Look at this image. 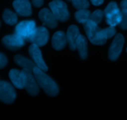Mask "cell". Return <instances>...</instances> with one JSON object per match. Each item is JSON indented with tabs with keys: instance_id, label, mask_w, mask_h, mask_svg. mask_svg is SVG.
<instances>
[{
	"instance_id": "obj_4",
	"label": "cell",
	"mask_w": 127,
	"mask_h": 120,
	"mask_svg": "<svg viewBox=\"0 0 127 120\" xmlns=\"http://www.w3.org/2000/svg\"><path fill=\"white\" fill-rule=\"evenodd\" d=\"M35 22L24 20L19 22L15 28V33L22 37L25 41L31 42L36 30Z\"/></svg>"
},
{
	"instance_id": "obj_20",
	"label": "cell",
	"mask_w": 127,
	"mask_h": 120,
	"mask_svg": "<svg viewBox=\"0 0 127 120\" xmlns=\"http://www.w3.org/2000/svg\"><path fill=\"white\" fill-rule=\"evenodd\" d=\"M91 13L88 9H80L78 10L75 13L74 17L76 20L79 23L84 24L89 20H90V17Z\"/></svg>"
},
{
	"instance_id": "obj_17",
	"label": "cell",
	"mask_w": 127,
	"mask_h": 120,
	"mask_svg": "<svg viewBox=\"0 0 127 120\" xmlns=\"http://www.w3.org/2000/svg\"><path fill=\"white\" fill-rule=\"evenodd\" d=\"M9 77L12 85L16 88L22 89H24L23 81H22V72L16 69H12L9 73Z\"/></svg>"
},
{
	"instance_id": "obj_12",
	"label": "cell",
	"mask_w": 127,
	"mask_h": 120,
	"mask_svg": "<svg viewBox=\"0 0 127 120\" xmlns=\"http://www.w3.org/2000/svg\"><path fill=\"white\" fill-rule=\"evenodd\" d=\"M48 38L49 33L45 27H37L31 43H32V44H36L38 47H42L47 44Z\"/></svg>"
},
{
	"instance_id": "obj_2",
	"label": "cell",
	"mask_w": 127,
	"mask_h": 120,
	"mask_svg": "<svg viewBox=\"0 0 127 120\" xmlns=\"http://www.w3.org/2000/svg\"><path fill=\"white\" fill-rule=\"evenodd\" d=\"M83 25L87 36L92 44L101 46L106 43L107 39L104 35L103 29H101L98 24L89 20Z\"/></svg>"
},
{
	"instance_id": "obj_9",
	"label": "cell",
	"mask_w": 127,
	"mask_h": 120,
	"mask_svg": "<svg viewBox=\"0 0 127 120\" xmlns=\"http://www.w3.org/2000/svg\"><path fill=\"white\" fill-rule=\"evenodd\" d=\"M124 42L125 39L122 34L119 33L115 36L109 50V58L110 60H117L122 51Z\"/></svg>"
},
{
	"instance_id": "obj_3",
	"label": "cell",
	"mask_w": 127,
	"mask_h": 120,
	"mask_svg": "<svg viewBox=\"0 0 127 120\" xmlns=\"http://www.w3.org/2000/svg\"><path fill=\"white\" fill-rule=\"evenodd\" d=\"M22 72L24 88L32 97L37 96L40 92L39 86L32 71L27 69H23Z\"/></svg>"
},
{
	"instance_id": "obj_15",
	"label": "cell",
	"mask_w": 127,
	"mask_h": 120,
	"mask_svg": "<svg viewBox=\"0 0 127 120\" xmlns=\"http://www.w3.org/2000/svg\"><path fill=\"white\" fill-rule=\"evenodd\" d=\"M66 34L62 31H58L55 33L52 39V44L53 49L57 51L62 50L66 45Z\"/></svg>"
},
{
	"instance_id": "obj_24",
	"label": "cell",
	"mask_w": 127,
	"mask_h": 120,
	"mask_svg": "<svg viewBox=\"0 0 127 120\" xmlns=\"http://www.w3.org/2000/svg\"><path fill=\"white\" fill-rule=\"evenodd\" d=\"M103 32H104V34L105 35V36L108 39L109 38H111L112 37H113L115 35V33H116V30L114 28V27L110 26L108 28L103 29Z\"/></svg>"
},
{
	"instance_id": "obj_18",
	"label": "cell",
	"mask_w": 127,
	"mask_h": 120,
	"mask_svg": "<svg viewBox=\"0 0 127 120\" xmlns=\"http://www.w3.org/2000/svg\"><path fill=\"white\" fill-rule=\"evenodd\" d=\"M14 62L18 66L21 67L23 69H27L32 72L36 67L34 62L21 55H16L14 57Z\"/></svg>"
},
{
	"instance_id": "obj_22",
	"label": "cell",
	"mask_w": 127,
	"mask_h": 120,
	"mask_svg": "<svg viewBox=\"0 0 127 120\" xmlns=\"http://www.w3.org/2000/svg\"><path fill=\"white\" fill-rule=\"evenodd\" d=\"M73 7L78 10L88 9L89 7L88 0H72Z\"/></svg>"
},
{
	"instance_id": "obj_8",
	"label": "cell",
	"mask_w": 127,
	"mask_h": 120,
	"mask_svg": "<svg viewBox=\"0 0 127 120\" xmlns=\"http://www.w3.org/2000/svg\"><path fill=\"white\" fill-rule=\"evenodd\" d=\"M4 46L9 50L16 51L21 49L25 45V40L17 34L7 35L2 39Z\"/></svg>"
},
{
	"instance_id": "obj_27",
	"label": "cell",
	"mask_w": 127,
	"mask_h": 120,
	"mask_svg": "<svg viewBox=\"0 0 127 120\" xmlns=\"http://www.w3.org/2000/svg\"><path fill=\"white\" fill-rule=\"evenodd\" d=\"M91 2L94 6H98L102 4L104 2V0H91Z\"/></svg>"
},
{
	"instance_id": "obj_6",
	"label": "cell",
	"mask_w": 127,
	"mask_h": 120,
	"mask_svg": "<svg viewBox=\"0 0 127 120\" xmlns=\"http://www.w3.org/2000/svg\"><path fill=\"white\" fill-rule=\"evenodd\" d=\"M105 21L112 27H115L120 24L122 20V12L119 9L117 4L112 1L104 10Z\"/></svg>"
},
{
	"instance_id": "obj_11",
	"label": "cell",
	"mask_w": 127,
	"mask_h": 120,
	"mask_svg": "<svg viewBox=\"0 0 127 120\" xmlns=\"http://www.w3.org/2000/svg\"><path fill=\"white\" fill-rule=\"evenodd\" d=\"M38 18L43 25L51 29L55 28L58 25V20L50 9L43 8L38 12Z\"/></svg>"
},
{
	"instance_id": "obj_10",
	"label": "cell",
	"mask_w": 127,
	"mask_h": 120,
	"mask_svg": "<svg viewBox=\"0 0 127 120\" xmlns=\"http://www.w3.org/2000/svg\"><path fill=\"white\" fill-rule=\"evenodd\" d=\"M29 53L37 67L44 71L45 72L48 70V67L43 60L42 52L38 46L35 44H31L29 48Z\"/></svg>"
},
{
	"instance_id": "obj_25",
	"label": "cell",
	"mask_w": 127,
	"mask_h": 120,
	"mask_svg": "<svg viewBox=\"0 0 127 120\" xmlns=\"http://www.w3.org/2000/svg\"><path fill=\"white\" fill-rule=\"evenodd\" d=\"M7 64V59L6 57L2 53L0 55V69H2L6 66Z\"/></svg>"
},
{
	"instance_id": "obj_14",
	"label": "cell",
	"mask_w": 127,
	"mask_h": 120,
	"mask_svg": "<svg viewBox=\"0 0 127 120\" xmlns=\"http://www.w3.org/2000/svg\"><path fill=\"white\" fill-rule=\"evenodd\" d=\"M79 35V28L77 26L72 25L68 27L66 32L67 41L69 44V49L71 51L76 49V42Z\"/></svg>"
},
{
	"instance_id": "obj_5",
	"label": "cell",
	"mask_w": 127,
	"mask_h": 120,
	"mask_svg": "<svg viewBox=\"0 0 127 120\" xmlns=\"http://www.w3.org/2000/svg\"><path fill=\"white\" fill-rule=\"evenodd\" d=\"M50 9L53 12L57 20L61 22H66L70 15L66 4L62 0H53L48 4Z\"/></svg>"
},
{
	"instance_id": "obj_19",
	"label": "cell",
	"mask_w": 127,
	"mask_h": 120,
	"mask_svg": "<svg viewBox=\"0 0 127 120\" xmlns=\"http://www.w3.org/2000/svg\"><path fill=\"white\" fill-rule=\"evenodd\" d=\"M2 19L6 24L14 25L17 22V16L16 14L9 9H6L2 14Z\"/></svg>"
},
{
	"instance_id": "obj_16",
	"label": "cell",
	"mask_w": 127,
	"mask_h": 120,
	"mask_svg": "<svg viewBox=\"0 0 127 120\" xmlns=\"http://www.w3.org/2000/svg\"><path fill=\"white\" fill-rule=\"evenodd\" d=\"M76 49L82 60H85L88 57V41L85 37L80 34L76 42Z\"/></svg>"
},
{
	"instance_id": "obj_1",
	"label": "cell",
	"mask_w": 127,
	"mask_h": 120,
	"mask_svg": "<svg viewBox=\"0 0 127 120\" xmlns=\"http://www.w3.org/2000/svg\"><path fill=\"white\" fill-rule=\"evenodd\" d=\"M33 73L40 87L50 97H56L59 93V88L55 81L45 73V71L37 66L33 70Z\"/></svg>"
},
{
	"instance_id": "obj_7",
	"label": "cell",
	"mask_w": 127,
	"mask_h": 120,
	"mask_svg": "<svg viewBox=\"0 0 127 120\" xmlns=\"http://www.w3.org/2000/svg\"><path fill=\"white\" fill-rule=\"evenodd\" d=\"M16 93L13 86L7 81H1L0 83V99L6 104H11L14 102Z\"/></svg>"
},
{
	"instance_id": "obj_29",
	"label": "cell",
	"mask_w": 127,
	"mask_h": 120,
	"mask_svg": "<svg viewBox=\"0 0 127 120\" xmlns=\"http://www.w3.org/2000/svg\"><path fill=\"white\" fill-rule=\"evenodd\" d=\"M66 1H72V0H66Z\"/></svg>"
},
{
	"instance_id": "obj_23",
	"label": "cell",
	"mask_w": 127,
	"mask_h": 120,
	"mask_svg": "<svg viewBox=\"0 0 127 120\" xmlns=\"http://www.w3.org/2000/svg\"><path fill=\"white\" fill-rule=\"evenodd\" d=\"M122 20L119 25L121 29L125 30H127V9H122Z\"/></svg>"
},
{
	"instance_id": "obj_13",
	"label": "cell",
	"mask_w": 127,
	"mask_h": 120,
	"mask_svg": "<svg viewBox=\"0 0 127 120\" xmlns=\"http://www.w3.org/2000/svg\"><path fill=\"white\" fill-rule=\"evenodd\" d=\"M16 13L22 17H29L32 13L31 4L29 0H15L12 3Z\"/></svg>"
},
{
	"instance_id": "obj_21",
	"label": "cell",
	"mask_w": 127,
	"mask_h": 120,
	"mask_svg": "<svg viewBox=\"0 0 127 120\" xmlns=\"http://www.w3.org/2000/svg\"><path fill=\"white\" fill-rule=\"evenodd\" d=\"M104 16H105L104 12H103L101 10H95L91 14L90 20L94 22V23L99 24L102 22L103 18H104Z\"/></svg>"
},
{
	"instance_id": "obj_28",
	"label": "cell",
	"mask_w": 127,
	"mask_h": 120,
	"mask_svg": "<svg viewBox=\"0 0 127 120\" xmlns=\"http://www.w3.org/2000/svg\"><path fill=\"white\" fill-rule=\"evenodd\" d=\"M120 7L122 9H127V0H123L121 2H120Z\"/></svg>"
},
{
	"instance_id": "obj_30",
	"label": "cell",
	"mask_w": 127,
	"mask_h": 120,
	"mask_svg": "<svg viewBox=\"0 0 127 120\" xmlns=\"http://www.w3.org/2000/svg\"></svg>"
},
{
	"instance_id": "obj_26",
	"label": "cell",
	"mask_w": 127,
	"mask_h": 120,
	"mask_svg": "<svg viewBox=\"0 0 127 120\" xmlns=\"http://www.w3.org/2000/svg\"><path fill=\"white\" fill-rule=\"evenodd\" d=\"M32 4L35 7H40L43 5V0H32Z\"/></svg>"
}]
</instances>
